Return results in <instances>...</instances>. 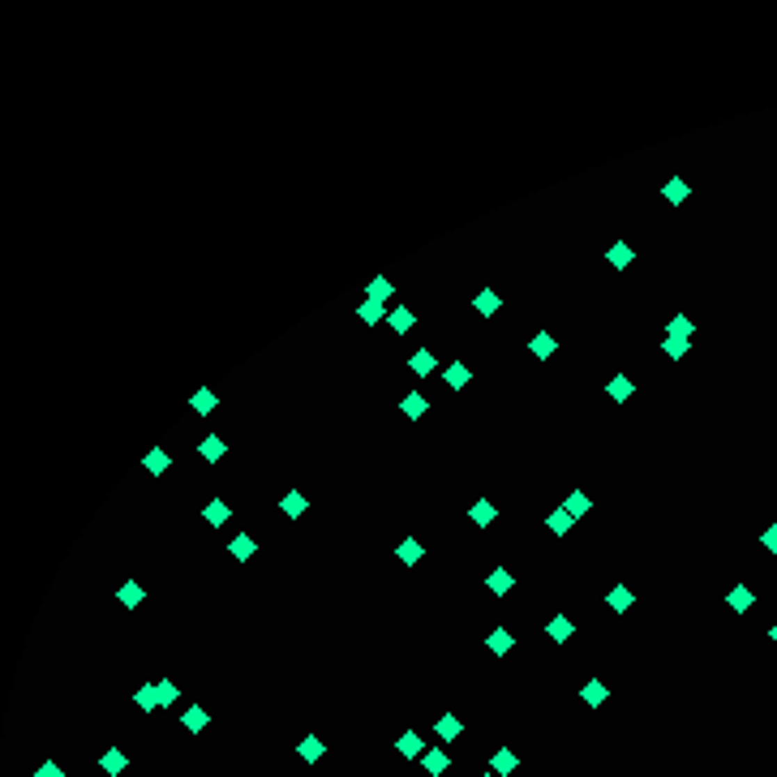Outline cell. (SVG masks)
<instances>
[{"mask_svg":"<svg viewBox=\"0 0 777 777\" xmlns=\"http://www.w3.org/2000/svg\"><path fill=\"white\" fill-rule=\"evenodd\" d=\"M142 468L150 472V477H163V472L172 468V456H168V451H163V447H150V451H146V456H142Z\"/></svg>","mask_w":777,"mask_h":777,"instance_id":"6da1fadb","label":"cell"},{"mask_svg":"<svg viewBox=\"0 0 777 777\" xmlns=\"http://www.w3.org/2000/svg\"><path fill=\"white\" fill-rule=\"evenodd\" d=\"M606 262H610L614 271H627V266L636 262V249H632L627 241H614V245L606 249Z\"/></svg>","mask_w":777,"mask_h":777,"instance_id":"7a4b0ae2","label":"cell"},{"mask_svg":"<svg viewBox=\"0 0 777 777\" xmlns=\"http://www.w3.org/2000/svg\"><path fill=\"white\" fill-rule=\"evenodd\" d=\"M442 383H447L451 391H464V387L472 383V369H468L464 361H451V365L442 369Z\"/></svg>","mask_w":777,"mask_h":777,"instance_id":"3957f363","label":"cell"},{"mask_svg":"<svg viewBox=\"0 0 777 777\" xmlns=\"http://www.w3.org/2000/svg\"><path fill=\"white\" fill-rule=\"evenodd\" d=\"M486 588H490L494 597H507V593L515 588V575H511L507 567H494V571L486 575Z\"/></svg>","mask_w":777,"mask_h":777,"instance_id":"277c9868","label":"cell"},{"mask_svg":"<svg viewBox=\"0 0 777 777\" xmlns=\"http://www.w3.org/2000/svg\"><path fill=\"white\" fill-rule=\"evenodd\" d=\"M606 395L614 399V404H627V399L636 395V383L627 378V374H614V378L606 383Z\"/></svg>","mask_w":777,"mask_h":777,"instance_id":"5b68a950","label":"cell"},{"mask_svg":"<svg viewBox=\"0 0 777 777\" xmlns=\"http://www.w3.org/2000/svg\"><path fill=\"white\" fill-rule=\"evenodd\" d=\"M399 412H404L408 421H421L425 412H430V399H425L421 391H408L404 399H399Z\"/></svg>","mask_w":777,"mask_h":777,"instance_id":"8992f818","label":"cell"},{"mask_svg":"<svg viewBox=\"0 0 777 777\" xmlns=\"http://www.w3.org/2000/svg\"><path fill=\"white\" fill-rule=\"evenodd\" d=\"M726 606H730L735 614H747L751 606H756V593H751L747 584H735L730 593H726Z\"/></svg>","mask_w":777,"mask_h":777,"instance_id":"52a82bcc","label":"cell"},{"mask_svg":"<svg viewBox=\"0 0 777 777\" xmlns=\"http://www.w3.org/2000/svg\"><path fill=\"white\" fill-rule=\"evenodd\" d=\"M228 554H232L237 563H249V559H254V554H258V541H254V537H249V533H237V537L228 541Z\"/></svg>","mask_w":777,"mask_h":777,"instance_id":"ba28073f","label":"cell"},{"mask_svg":"<svg viewBox=\"0 0 777 777\" xmlns=\"http://www.w3.org/2000/svg\"><path fill=\"white\" fill-rule=\"evenodd\" d=\"M395 559H399V563H404V567H417V563L425 559V545H421L417 537H404V541H399V545H395Z\"/></svg>","mask_w":777,"mask_h":777,"instance_id":"9c48e42d","label":"cell"},{"mask_svg":"<svg viewBox=\"0 0 777 777\" xmlns=\"http://www.w3.org/2000/svg\"><path fill=\"white\" fill-rule=\"evenodd\" d=\"M181 726H185V730H189V735H202V730H207V726H211V713H207L202 705H189V709L181 713Z\"/></svg>","mask_w":777,"mask_h":777,"instance_id":"30bf717a","label":"cell"},{"mask_svg":"<svg viewBox=\"0 0 777 777\" xmlns=\"http://www.w3.org/2000/svg\"><path fill=\"white\" fill-rule=\"evenodd\" d=\"M447 764H451V756L442 747H425V756H421V769L430 773V777H442L447 773Z\"/></svg>","mask_w":777,"mask_h":777,"instance_id":"8fae6325","label":"cell"},{"mask_svg":"<svg viewBox=\"0 0 777 777\" xmlns=\"http://www.w3.org/2000/svg\"><path fill=\"white\" fill-rule=\"evenodd\" d=\"M202 520L211 524V529H223V524H228V520H232V507H228V503H223V498H211V503L202 507Z\"/></svg>","mask_w":777,"mask_h":777,"instance_id":"7c38bea8","label":"cell"},{"mask_svg":"<svg viewBox=\"0 0 777 777\" xmlns=\"http://www.w3.org/2000/svg\"><path fill=\"white\" fill-rule=\"evenodd\" d=\"M468 520H472V524H477V529H490V524L498 520V507L490 503V498H477V503H472V507H468Z\"/></svg>","mask_w":777,"mask_h":777,"instance_id":"4fadbf2b","label":"cell"},{"mask_svg":"<svg viewBox=\"0 0 777 777\" xmlns=\"http://www.w3.org/2000/svg\"><path fill=\"white\" fill-rule=\"evenodd\" d=\"M296 756L305 760V764H318L322 756H327V743H318V735H305V739L296 743Z\"/></svg>","mask_w":777,"mask_h":777,"instance_id":"5bb4252c","label":"cell"},{"mask_svg":"<svg viewBox=\"0 0 777 777\" xmlns=\"http://www.w3.org/2000/svg\"><path fill=\"white\" fill-rule=\"evenodd\" d=\"M606 606H610L614 614H627V606H636V593H632L627 584H614V588L606 593Z\"/></svg>","mask_w":777,"mask_h":777,"instance_id":"9a60e30c","label":"cell"},{"mask_svg":"<svg viewBox=\"0 0 777 777\" xmlns=\"http://www.w3.org/2000/svg\"><path fill=\"white\" fill-rule=\"evenodd\" d=\"M434 730H438V739H442V743H456V739L464 735V721H460L456 713H442V717L434 721Z\"/></svg>","mask_w":777,"mask_h":777,"instance_id":"2e32d148","label":"cell"},{"mask_svg":"<svg viewBox=\"0 0 777 777\" xmlns=\"http://www.w3.org/2000/svg\"><path fill=\"white\" fill-rule=\"evenodd\" d=\"M408 369L417 374V378H430V374L438 369V361H434V353H430V348H417V353L408 357Z\"/></svg>","mask_w":777,"mask_h":777,"instance_id":"e0dca14e","label":"cell"},{"mask_svg":"<svg viewBox=\"0 0 777 777\" xmlns=\"http://www.w3.org/2000/svg\"><path fill=\"white\" fill-rule=\"evenodd\" d=\"M198 456H202L207 464H219L223 456H228V442H223V438H215V434H207L202 442H198Z\"/></svg>","mask_w":777,"mask_h":777,"instance_id":"ac0fdd59","label":"cell"},{"mask_svg":"<svg viewBox=\"0 0 777 777\" xmlns=\"http://www.w3.org/2000/svg\"><path fill=\"white\" fill-rule=\"evenodd\" d=\"M412 322H417V314H412L408 305H395V310L387 314V327H391L395 335H408V331H412Z\"/></svg>","mask_w":777,"mask_h":777,"instance_id":"d6986e66","label":"cell"},{"mask_svg":"<svg viewBox=\"0 0 777 777\" xmlns=\"http://www.w3.org/2000/svg\"><path fill=\"white\" fill-rule=\"evenodd\" d=\"M545 636H550V640H559V644H567V640L575 636V623H571L567 614H554V618L545 623Z\"/></svg>","mask_w":777,"mask_h":777,"instance_id":"ffe728a7","label":"cell"},{"mask_svg":"<svg viewBox=\"0 0 777 777\" xmlns=\"http://www.w3.org/2000/svg\"><path fill=\"white\" fill-rule=\"evenodd\" d=\"M687 193H691V189H687V181H683V177H670V181L662 185V198H666L670 207H683V202H687Z\"/></svg>","mask_w":777,"mask_h":777,"instance_id":"44dd1931","label":"cell"},{"mask_svg":"<svg viewBox=\"0 0 777 777\" xmlns=\"http://www.w3.org/2000/svg\"><path fill=\"white\" fill-rule=\"evenodd\" d=\"M142 597H146V593H142V584H138V580H125V584L116 588V601H120L125 610H138V606H142Z\"/></svg>","mask_w":777,"mask_h":777,"instance_id":"7402d4cb","label":"cell"},{"mask_svg":"<svg viewBox=\"0 0 777 777\" xmlns=\"http://www.w3.org/2000/svg\"><path fill=\"white\" fill-rule=\"evenodd\" d=\"M511 644H515V636H511L507 627H494V632H490V640H486V648H490L494 657H507V653H511Z\"/></svg>","mask_w":777,"mask_h":777,"instance_id":"603a6c76","label":"cell"},{"mask_svg":"<svg viewBox=\"0 0 777 777\" xmlns=\"http://www.w3.org/2000/svg\"><path fill=\"white\" fill-rule=\"evenodd\" d=\"M365 296L378 301V305H387V296H395V284L387 280V275H374V280L365 284Z\"/></svg>","mask_w":777,"mask_h":777,"instance_id":"cb8c5ba5","label":"cell"},{"mask_svg":"<svg viewBox=\"0 0 777 777\" xmlns=\"http://www.w3.org/2000/svg\"><path fill=\"white\" fill-rule=\"evenodd\" d=\"M395 747H399V756H404V760H421V756H425V747H421V735H417V730H404Z\"/></svg>","mask_w":777,"mask_h":777,"instance_id":"d4e9b609","label":"cell"},{"mask_svg":"<svg viewBox=\"0 0 777 777\" xmlns=\"http://www.w3.org/2000/svg\"><path fill=\"white\" fill-rule=\"evenodd\" d=\"M134 705L138 709H146V713H155L159 705H163V700H159V683H146V687H138L134 691Z\"/></svg>","mask_w":777,"mask_h":777,"instance_id":"484cf974","label":"cell"},{"mask_svg":"<svg viewBox=\"0 0 777 777\" xmlns=\"http://www.w3.org/2000/svg\"><path fill=\"white\" fill-rule=\"evenodd\" d=\"M472 310H477L481 318H490V314H498V310H503V296H498V292H477V296H472Z\"/></svg>","mask_w":777,"mask_h":777,"instance_id":"4316f807","label":"cell"},{"mask_svg":"<svg viewBox=\"0 0 777 777\" xmlns=\"http://www.w3.org/2000/svg\"><path fill=\"white\" fill-rule=\"evenodd\" d=\"M515 764H520V760H515V751H511V747H498V751H494V760H490V773L507 777V773H515Z\"/></svg>","mask_w":777,"mask_h":777,"instance_id":"83f0119b","label":"cell"},{"mask_svg":"<svg viewBox=\"0 0 777 777\" xmlns=\"http://www.w3.org/2000/svg\"><path fill=\"white\" fill-rule=\"evenodd\" d=\"M529 353H533L537 361H550V357H554V335H550V331H537V335L529 339Z\"/></svg>","mask_w":777,"mask_h":777,"instance_id":"f1b7e54d","label":"cell"},{"mask_svg":"<svg viewBox=\"0 0 777 777\" xmlns=\"http://www.w3.org/2000/svg\"><path fill=\"white\" fill-rule=\"evenodd\" d=\"M305 507H310V503H305V494H301V490H288L284 503H280V511H284L288 520H301V515H305Z\"/></svg>","mask_w":777,"mask_h":777,"instance_id":"f546056e","label":"cell"},{"mask_svg":"<svg viewBox=\"0 0 777 777\" xmlns=\"http://www.w3.org/2000/svg\"><path fill=\"white\" fill-rule=\"evenodd\" d=\"M580 700L597 709V705H606V700H610V687L601 683V679H593V683H584V687H580Z\"/></svg>","mask_w":777,"mask_h":777,"instance_id":"4dcf8cb0","label":"cell"},{"mask_svg":"<svg viewBox=\"0 0 777 777\" xmlns=\"http://www.w3.org/2000/svg\"><path fill=\"white\" fill-rule=\"evenodd\" d=\"M571 524H575V515H571L567 507H559V511H550V515H545V529H550V533H559V537L571 533Z\"/></svg>","mask_w":777,"mask_h":777,"instance_id":"1f68e13d","label":"cell"},{"mask_svg":"<svg viewBox=\"0 0 777 777\" xmlns=\"http://www.w3.org/2000/svg\"><path fill=\"white\" fill-rule=\"evenodd\" d=\"M99 769H104V773H112V777H116V773H125V769H129V756H125V751H116V747H112V751H104V756H99Z\"/></svg>","mask_w":777,"mask_h":777,"instance_id":"d6a6232c","label":"cell"},{"mask_svg":"<svg viewBox=\"0 0 777 777\" xmlns=\"http://www.w3.org/2000/svg\"><path fill=\"white\" fill-rule=\"evenodd\" d=\"M666 335H674V339H691V335H696V322H691L687 314H674V318H670V327H666Z\"/></svg>","mask_w":777,"mask_h":777,"instance_id":"836d02e7","label":"cell"},{"mask_svg":"<svg viewBox=\"0 0 777 777\" xmlns=\"http://www.w3.org/2000/svg\"><path fill=\"white\" fill-rule=\"evenodd\" d=\"M215 408H219V395H215L211 387H202V391L193 395V412H198V417H211Z\"/></svg>","mask_w":777,"mask_h":777,"instance_id":"e575fe53","label":"cell"},{"mask_svg":"<svg viewBox=\"0 0 777 777\" xmlns=\"http://www.w3.org/2000/svg\"><path fill=\"white\" fill-rule=\"evenodd\" d=\"M357 318L365 322V327H374V322H383V318H387V310L378 305V301H369V296H365L361 305H357Z\"/></svg>","mask_w":777,"mask_h":777,"instance_id":"d590c367","label":"cell"},{"mask_svg":"<svg viewBox=\"0 0 777 777\" xmlns=\"http://www.w3.org/2000/svg\"><path fill=\"white\" fill-rule=\"evenodd\" d=\"M563 507H567V511H571L575 520H580V515H588V507H593V503H588V494H584V490H571Z\"/></svg>","mask_w":777,"mask_h":777,"instance_id":"8d00e7d4","label":"cell"},{"mask_svg":"<svg viewBox=\"0 0 777 777\" xmlns=\"http://www.w3.org/2000/svg\"><path fill=\"white\" fill-rule=\"evenodd\" d=\"M687 348H691V339H674V335L662 339V353H666L670 361H683V357H687Z\"/></svg>","mask_w":777,"mask_h":777,"instance_id":"74e56055","label":"cell"},{"mask_svg":"<svg viewBox=\"0 0 777 777\" xmlns=\"http://www.w3.org/2000/svg\"><path fill=\"white\" fill-rule=\"evenodd\" d=\"M159 700H163V709L177 705V683H172V679H159Z\"/></svg>","mask_w":777,"mask_h":777,"instance_id":"f35d334b","label":"cell"},{"mask_svg":"<svg viewBox=\"0 0 777 777\" xmlns=\"http://www.w3.org/2000/svg\"><path fill=\"white\" fill-rule=\"evenodd\" d=\"M760 541H764V550H769V554H777V524H769Z\"/></svg>","mask_w":777,"mask_h":777,"instance_id":"ab89813d","label":"cell"},{"mask_svg":"<svg viewBox=\"0 0 777 777\" xmlns=\"http://www.w3.org/2000/svg\"><path fill=\"white\" fill-rule=\"evenodd\" d=\"M35 777H65V773H61V764H56V760H43Z\"/></svg>","mask_w":777,"mask_h":777,"instance_id":"60d3db41","label":"cell"},{"mask_svg":"<svg viewBox=\"0 0 777 777\" xmlns=\"http://www.w3.org/2000/svg\"><path fill=\"white\" fill-rule=\"evenodd\" d=\"M769 640H773V644H777V623H773V632H769Z\"/></svg>","mask_w":777,"mask_h":777,"instance_id":"b9f144b4","label":"cell"},{"mask_svg":"<svg viewBox=\"0 0 777 777\" xmlns=\"http://www.w3.org/2000/svg\"><path fill=\"white\" fill-rule=\"evenodd\" d=\"M481 777H498V773H481Z\"/></svg>","mask_w":777,"mask_h":777,"instance_id":"7bdbcfd3","label":"cell"}]
</instances>
